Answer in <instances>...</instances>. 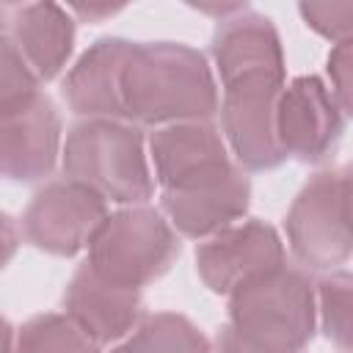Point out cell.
Segmentation results:
<instances>
[{
	"label": "cell",
	"mask_w": 353,
	"mask_h": 353,
	"mask_svg": "<svg viewBox=\"0 0 353 353\" xmlns=\"http://www.w3.org/2000/svg\"><path fill=\"white\" fill-rule=\"evenodd\" d=\"M350 290L353 279L347 270H334L317 281V303H320V323L325 336L339 345L342 353L350 350L353 336V317H350Z\"/></svg>",
	"instance_id": "19"
},
{
	"label": "cell",
	"mask_w": 353,
	"mask_h": 353,
	"mask_svg": "<svg viewBox=\"0 0 353 353\" xmlns=\"http://www.w3.org/2000/svg\"><path fill=\"white\" fill-rule=\"evenodd\" d=\"M110 353H210L207 336L176 312H157L127 334V339Z\"/></svg>",
	"instance_id": "17"
},
{
	"label": "cell",
	"mask_w": 353,
	"mask_h": 353,
	"mask_svg": "<svg viewBox=\"0 0 353 353\" xmlns=\"http://www.w3.org/2000/svg\"><path fill=\"white\" fill-rule=\"evenodd\" d=\"M345 113L328 85L314 74L284 83L276 102V138L284 157L320 163L345 132Z\"/></svg>",
	"instance_id": "9"
},
{
	"label": "cell",
	"mask_w": 353,
	"mask_h": 353,
	"mask_svg": "<svg viewBox=\"0 0 353 353\" xmlns=\"http://www.w3.org/2000/svg\"><path fill=\"white\" fill-rule=\"evenodd\" d=\"M8 39L39 83L58 77L74 47V22L55 3H28L11 11Z\"/></svg>",
	"instance_id": "16"
},
{
	"label": "cell",
	"mask_w": 353,
	"mask_h": 353,
	"mask_svg": "<svg viewBox=\"0 0 353 353\" xmlns=\"http://www.w3.org/2000/svg\"><path fill=\"white\" fill-rule=\"evenodd\" d=\"M317 323L312 281L287 265L229 292V325L254 345L301 353Z\"/></svg>",
	"instance_id": "3"
},
{
	"label": "cell",
	"mask_w": 353,
	"mask_h": 353,
	"mask_svg": "<svg viewBox=\"0 0 353 353\" xmlns=\"http://www.w3.org/2000/svg\"><path fill=\"white\" fill-rule=\"evenodd\" d=\"M66 179L119 204H143L154 179L138 127L110 119H83L66 132L61 152Z\"/></svg>",
	"instance_id": "2"
},
{
	"label": "cell",
	"mask_w": 353,
	"mask_h": 353,
	"mask_svg": "<svg viewBox=\"0 0 353 353\" xmlns=\"http://www.w3.org/2000/svg\"><path fill=\"white\" fill-rule=\"evenodd\" d=\"M179 256V237L160 210L132 204L110 212L88 243V265L124 287H146Z\"/></svg>",
	"instance_id": "4"
},
{
	"label": "cell",
	"mask_w": 353,
	"mask_h": 353,
	"mask_svg": "<svg viewBox=\"0 0 353 353\" xmlns=\"http://www.w3.org/2000/svg\"><path fill=\"white\" fill-rule=\"evenodd\" d=\"M149 154L163 190H190L234 168L223 135L210 121H182L154 130Z\"/></svg>",
	"instance_id": "11"
},
{
	"label": "cell",
	"mask_w": 353,
	"mask_h": 353,
	"mask_svg": "<svg viewBox=\"0 0 353 353\" xmlns=\"http://www.w3.org/2000/svg\"><path fill=\"white\" fill-rule=\"evenodd\" d=\"M303 22L331 41L350 39L353 28V3H301L298 6Z\"/></svg>",
	"instance_id": "21"
},
{
	"label": "cell",
	"mask_w": 353,
	"mask_h": 353,
	"mask_svg": "<svg viewBox=\"0 0 353 353\" xmlns=\"http://www.w3.org/2000/svg\"><path fill=\"white\" fill-rule=\"evenodd\" d=\"M135 41L105 36L97 39L69 69L63 80V97L77 116L85 119H124L121 77L132 55Z\"/></svg>",
	"instance_id": "13"
},
{
	"label": "cell",
	"mask_w": 353,
	"mask_h": 353,
	"mask_svg": "<svg viewBox=\"0 0 353 353\" xmlns=\"http://www.w3.org/2000/svg\"><path fill=\"white\" fill-rule=\"evenodd\" d=\"M284 265V243L265 221H243L221 229L196 248V270L215 295H229L245 281Z\"/></svg>",
	"instance_id": "10"
},
{
	"label": "cell",
	"mask_w": 353,
	"mask_h": 353,
	"mask_svg": "<svg viewBox=\"0 0 353 353\" xmlns=\"http://www.w3.org/2000/svg\"><path fill=\"white\" fill-rule=\"evenodd\" d=\"M221 124L237 163L248 171H270L287 157L276 138V102L284 74L248 72L221 83Z\"/></svg>",
	"instance_id": "6"
},
{
	"label": "cell",
	"mask_w": 353,
	"mask_h": 353,
	"mask_svg": "<svg viewBox=\"0 0 353 353\" xmlns=\"http://www.w3.org/2000/svg\"><path fill=\"white\" fill-rule=\"evenodd\" d=\"M287 243L301 265L334 270L350 256V174L331 168L314 174L295 196L287 218Z\"/></svg>",
	"instance_id": "5"
},
{
	"label": "cell",
	"mask_w": 353,
	"mask_h": 353,
	"mask_svg": "<svg viewBox=\"0 0 353 353\" xmlns=\"http://www.w3.org/2000/svg\"><path fill=\"white\" fill-rule=\"evenodd\" d=\"M63 314L99 347L127 336L141 320V290L116 284L83 262L63 292Z\"/></svg>",
	"instance_id": "12"
},
{
	"label": "cell",
	"mask_w": 353,
	"mask_h": 353,
	"mask_svg": "<svg viewBox=\"0 0 353 353\" xmlns=\"http://www.w3.org/2000/svg\"><path fill=\"white\" fill-rule=\"evenodd\" d=\"M77 14L88 17V19H97V17H105V14H116L121 6H72Z\"/></svg>",
	"instance_id": "25"
},
{
	"label": "cell",
	"mask_w": 353,
	"mask_h": 353,
	"mask_svg": "<svg viewBox=\"0 0 353 353\" xmlns=\"http://www.w3.org/2000/svg\"><path fill=\"white\" fill-rule=\"evenodd\" d=\"M14 353H99V345L66 314L44 312L19 328Z\"/></svg>",
	"instance_id": "18"
},
{
	"label": "cell",
	"mask_w": 353,
	"mask_h": 353,
	"mask_svg": "<svg viewBox=\"0 0 353 353\" xmlns=\"http://www.w3.org/2000/svg\"><path fill=\"white\" fill-rule=\"evenodd\" d=\"M19 248V232H17V223L11 221L8 212L0 210V270L14 259Z\"/></svg>",
	"instance_id": "24"
},
{
	"label": "cell",
	"mask_w": 353,
	"mask_h": 353,
	"mask_svg": "<svg viewBox=\"0 0 353 353\" xmlns=\"http://www.w3.org/2000/svg\"><path fill=\"white\" fill-rule=\"evenodd\" d=\"M61 154V113L44 91L0 105V176L36 182L52 174Z\"/></svg>",
	"instance_id": "8"
},
{
	"label": "cell",
	"mask_w": 353,
	"mask_h": 353,
	"mask_svg": "<svg viewBox=\"0 0 353 353\" xmlns=\"http://www.w3.org/2000/svg\"><path fill=\"white\" fill-rule=\"evenodd\" d=\"M0 353H14V328L6 317H0Z\"/></svg>",
	"instance_id": "26"
},
{
	"label": "cell",
	"mask_w": 353,
	"mask_h": 353,
	"mask_svg": "<svg viewBox=\"0 0 353 353\" xmlns=\"http://www.w3.org/2000/svg\"><path fill=\"white\" fill-rule=\"evenodd\" d=\"M124 119L135 124L207 121L218 113V88L207 58L176 41L135 44L121 77Z\"/></svg>",
	"instance_id": "1"
},
{
	"label": "cell",
	"mask_w": 353,
	"mask_h": 353,
	"mask_svg": "<svg viewBox=\"0 0 353 353\" xmlns=\"http://www.w3.org/2000/svg\"><path fill=\"white\" fill-rule=\"evenodd\" d=\"M210 50H212V61L218 66L221 83L248 72L287 74L279 30L265 14L251 8H243L226 19H218Z\"/></svg>",
	"instance_id": "15"
},
{
	"label": "cell",
	"mask_w": 353,
	"mask_h": 353,
	"mask_svg": "<svg viewBox=\"0 0 353 353\" xmlns=\"http://www.w3.org/2000/svg\"><path fill=\"white\" fill-rule=\"evenodd\" d=\"M6 25H8V11L0 6V33H6Z\"/></svg>",
	"instance_id": "27"
},
{
	"label": "cell",
	"mask_w": 353,
	"mask_h": 353,
	"mask_svg": "<svg viewBox=\"0 0 353 353\" xmlns=\"http://www.w3.org/2000/svg\"><path fill=\"white\" fill-rule=\"evenodd\" d=\"M251 204V182L234 165L229 174L190 190H163L160 210L171 229L185 237H212L245 215Z\"/></svg>",
	"instance_id": "14"
},
{
	"label": "cell",
	"mask_w": 353,
	"mask_h": 353,
	"mask_svg": "<svg viewBox=\"0 0 353 353\" xmlns=\"http://www.w3.org/2000/svg\"><path fill=\"white\" fill-rule=\"evenodd\" d=\"M39 91V80L8 39V33H0V105L17 102L28 94Z\"/></svg>",
	"instance_id": "20"
},
{
	"label": "cell",
	"mask_w": 353,
	"mask_h": 353,
	"mask_svg": "<svg viewBox=\"0 0 353 353\" xmlns=\"http://www.w3.org/2000/svg\"><path fill=\"white\" fill-rule=\"evenodd\" d=\"M215 353H281V350H270V347L254 345L245 336H240L232 325H223L218 331V339H215Z\"/></svg>",
	"instance_id": "23"
},
{
	"label": "cell",
	"mask_w": 353,
	"mask_h": 353,
	"mask_svg": "<svg viewBox=\"0 0 353 353\" xmlns=\"http://www.w3.org/2000/svg\"><path fill=\"white\" fill-rule=\"evenodd\" d=\"M328 77H331V94L336 105L342 108L345 116H350V88H353V52H350V39L336 41L331 55H328Z\"/></svg>",
	"instance_id": "22"
},
{
	"label": "cell",
	"mask_w": 353,
	"mask_h": 353,
	"mask_svg": "<svg viewBox=\"0 0 353 353\" xmlns=\"http://www.w3.org/2000/svg\"><path fill=\"white\" fill-rule=\"evenodd\" d=\"M108 218V201L94 190L72 182H47L30 199L22 215V232L28 243L55 256H74L88 248L94 232Z\"/></svg>",
	"instance_id": "7"
}]
</instances>
